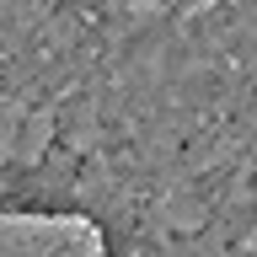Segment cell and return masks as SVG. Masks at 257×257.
<instances>
[{
    "label": "cell",
    "mask_w": 257,
    "mask_h": 257,
    "mask_svg": "<svg viewBox=\"0 0 257 257\" xmlns=\"http://www.w3.org/2000/svg\"><path fill=\"white\" fill-rule=\"evenodd\" d=\"M54 134H59V118H54V112H27L22 128H16V161H22V166H38V161L48 156Z\"/></svg>",
    "instance_id": "6da1fadb"
},
{
    "label": "cell",
    "mask_w": 257,
    "mask_h": 257,
    "mask_svg": "<svg viewBox=\"0 0 257 257\" xmlns=\"http://www.w3.org/2000/svg\"><path fill=\"white\" fill-rule=\"evenodd\" d=\"M22 118H27V107L0 96V166H6V161H16V128H22Z\"/></svg>",
    "instance_id": "7a4b0ae2"
}]
</instances>
